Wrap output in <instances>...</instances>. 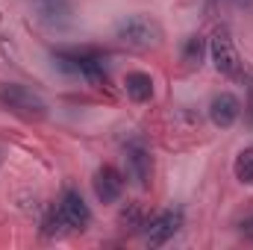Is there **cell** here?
I'll return each mask as SVG.
<instances>
[{"label":"cell","instance_id":"6da1fadb","mask_svg":"<svg viewBox=\"0 0 253 250\" xmlns=\"http://www.w3.org/2000/svg\"><path fill=\"white\" fill-rule=\"evenodd\" d=\"M115 39L132 50H150L162 44V27L147 15H126L115 27Z\"/></svg>","mask_w":253,"mask_h":250},{"label":"cell","instance_id":"7a4b0ae2","mask_svg":"<svg viewBox=\"0 0 253 250\" xmlns=\"http://www.w3.org/2000/svg\"><path fill=\"white\" fill-rule=\"evenodd\" d=\"M209 53H212V62L218 68V74H224L230 80H245V62H242V56L236 50V42H233L227 27H218L212 33Z\"/></svg>","mask_w":253,"mask_h":250},{"label":"cell","instance_id":"3957f363","mask_svg":"<svg viewBox=\"0 0 253 250\" xmlns=\"http://www.w3.org/2000/svg\"><path fill=\"white\" fill-rule=\"evenodd\" d=\"M0 100L9 106V109H15L18 115H24V118H44L47 115V103L33 91V88H27V85H18V83H3L0 85Z\"/></svg>","mask_w":253,"mask_h":250},{"label":"cell","instance_id":"277c9868","mask_svg":"<svg viewBox=\"0 0 253 250\" xmlns=\"http://www.w3.org/2000/svg\"><path fill=\"white\" fill-rule=\"evenodd\" d=\"M53 65L65 71V74H74V77H83L88 83H103L106 80V65L97 56H88V53H56Z\"/></svg>","mask_w":253,"mask_h":250},{"label":"cell","instance_id":"5b68a950","mask_svg":"<svg viewBox=\"0 0 253 250\" xmlns=\"http://www.w3.org/2000/svg\"><path fill=\"white\" fill-rule=\"evenodd\" d=\"M180 227H183V212L180 209H165V212H159L156 218H150L144 224V242L150 248H162L180 233Z\"/></svg>","mask_w":253,"mask_h":250},{"label":"cell","instance_id":"8992f818","mask_svg":"<svg viewBox=\"0 0 253 250\" xmlns=\"http://www.w3.org/2000/svg\"><path fill=\"white\" fill-rule=\"evenodd\" d=\"M59 212L65 215L71 233H77V230L83 233V230L91 224V209H88V203L83 200V194L74 191V188H68V191L62 194V200H59Z\"/></svg>","mask_w":253,"mask_h":250},{"label":"cell","instance_id":"52a82bcc","mask_svg":"<svg viewBox=\"0 0 253 250\" xmlns=\"http://www.w3.org/2000/svg\"><path fill=\"white\" fill-rule=\"evenodd\" d=\"M91 188H94V194H97V200H100V203H115V200L121 197V191H124V177H121V171H118V168L103 165V168H97V171H94Z\"/></svg>","mask_w":253,"mask_h":250},{"label":"cell","instance_id":"ba28073f","mask_svg":"<svg viewBox=\"0 0 253 250\" xmlns=\"http://www.w3.org/2000/svg\"><path fill=\"white\" fill-rule=\"evenodd\" d=\"M239 115H242V103H239L236 94L221 91V94L212 97V103H209V121H212L215 126L230 129V126L239 121Z\"/></svg>","mask_w":253,"mask_h":250},{"label":"cell","instance_id":"9c48e42d","mask_svg":"<svg viewBox=\"0 0 253 250\" xmlns=\"http://www.w3.org/2000/svg\"><path fill=\"white\" fill-rule=\"evenodd\" d=\"M126 174L132 177V183L135 186H147L150 183V168H153V162H150V153L141 147V144H126Z\"/></svg>","mask_w":253,"mask_h":250},{"label":"cell","instance_id":"30bf717a","mask_svg":"<svg viewBox=\"0 0 253 250\" xmlns=\"http://www.w3.org/2000/svg\"><path fill=\"white\" fill-rule=\"evenodd\" d=\"M36 6V15L42 24L47 27H65L71 21V0H33Z\"/></svg>","mask_w":253,"mask_h":250},{"label":"cell","instance_id":"8fae6325","mask_svg":"<svg viewBox=\"0 0 253 250\" xmlns=\"http://www.w3.org/2000/svg\"><path fill=\"white\" fill-rule=\"evenodd\" d=\"M124 91H126L129 100H135V103H147V100L153 97V77L144 74V71H132V74H126Z\"/></svg>","mask_w":253,"mask_h":250},{"label":"cell","instance_id":"7c38bea8","mask_svg":"<svg viewBox=\"0 0 253 250\" xmlns=\"http://www.w3.org/2000/svg\"><path fill=\"white\" fill-rule=\"evenodd\" d=\"M233 174L242 186H253V147H242L233 159Z\"/></svg>","mask_w":253,"mask_h":250},{"label":"cell","instance_id":"4fadbf2b","mask_svg":"<svg viewBox=\"0 0 253 250\" xmlns=\"http://www.w3.org/2000/svg\"><path fill=\"white\" fill-rule=\"evenodd\" d=\"M42 233H44L47 239H62V236H68V233H71V227H68L65 215L59 212V206L47 212V218L42 221Z\"/></svg>","mask_w":253,"mask_h":250},{"label":"cell","instance_id":"5bb4252c","mask_svg":"<svg viewBox=\"0 0 253 250\" xmlns=\"http://www.w3.org/2000/svg\"><path fill=\"white\" fill-rule=\"evenodd\" d=\"M203 53H206V42L200 36H189L186 44H183V62L189 65V68H197V65L203 62Z\"/></svg>","mask_w":253,"mask_h":250},{"label":"cell","instance_id":"9a60e30c","mask_svg":"<svg viewBox=\"0 0 253 250\" xmlns=\"http://www.w3.org/2000/svg\"><path fill=\"white\" fill-rule=\"evenodd\" d=\"M118 224H121L124 230H138V227H144L141 206H138V203H126L124 209H121V218H118Z\"/></svg>","mask_w":253,"mask_h":250},{"label":"cell","instance_id":"2e32d148","mask_svg":"<svg viewBox=\"0 0 253 250\" xmlns=\"http://www.w3.org/2000/svg\"><path fill=\"white\" fill-rule=\"evenodd\" d=\"M242 233H245L248 239H253V218H248V221L242 224Z\"/></svg>","mask_w":253,"mask_h":250},{"label":"cell","instance_id":"e0dca14e","mask_svg":"<svg viewBox=\"0 0 253 250\" xmlns=\"http://www.w3.org/2000/svg\"><path fill=\"white\" fill-rule=\"evenodd\" d=\"M248 115H251V121H253V77H251V106H248Z\"/></svg>","mask_w":253,"mask_h":250},{"label":"cell","instance_id":"ac0fdd59","mask_svg":"<svg viewBox=\"0 0 253 250\" xmlns=\"http://www.w3.org/2000/svg\"><path fill=\"white\" fill-rule=\"evenodd\" d=\"M0 165H3V147H0Z\"/></svg>","mask_w":253,"mask_h":250}]
</instances>
